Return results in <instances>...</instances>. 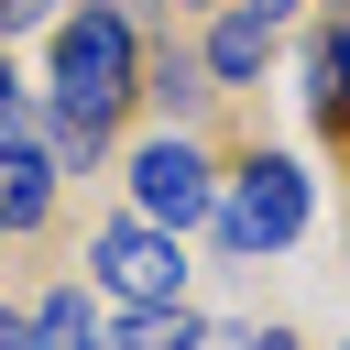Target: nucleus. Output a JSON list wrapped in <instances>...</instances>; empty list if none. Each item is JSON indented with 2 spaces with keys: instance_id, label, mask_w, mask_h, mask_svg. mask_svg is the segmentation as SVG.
<instances>
[{
  "instance_id": "9b49d317",
  "label": "nucleus",
  "mask_w": 350,
  "mask_h": 350,
  "mask_svg": "<svg viewBox=\"0 0 350 350\" xmlns=\"http://www.w3.org/2000/svg\"><path fill=\"white\" fill-rule=\"evenodd\" d=\"M0 350H33V317L22 306H0Z\"/></svg>"
},
{
  "instance_id": "7ed1b4c3",
  "label": "nucleus",
  "mask_w": 350,
  "mask_h": 350,
  "mask_svg": "<svg viewBox=\"0 0 350 350\" xmlns=\"http://www.w3.org/2000/svg\"><path fill=\"white\" fill-rule=\"evenodd\" d=\"M88 273H98V295H120V306H175V295H186V252H175V230H153V219H98V230H88Z\"/></svg>"
},
{
  "instance_id": "39448f33",
  "label": "nucleus",
  "mask_w": 350,
  "mask_h": 350,
  "mask_svg": "<svg viewBox=\"0 0 350 350\" xmlns=\"http://www.w3.org/2000/svg\"><path fill=\"white\" fill-rule=\"evenodd\" d=\"M262 55H273V11H252V0H241V11H230V22H219V33L197 44V66H208L219 88H241V77H262Z\"/></svg>"
},
{
  "instance_id": "20e7f679",
  "label": "nucleus",
  "mask_w": 350,
  "mask_h": 350,
  "mask_svg": "<svg viewBox=\"0 0 350 350\" xmlns=\"http://www.w3.org/2000/svg\"><path fill=\"white\" fill-rule=\"evenodd\" d=\"M208 208H219L208 153H197L186 131H153V142L131 153V219H153V230H197Z\"/></svg>"
},
{
  "instance_id": "f8f14e48",
  "label": "nucleus",
  "mask_w": 350,
  "mask_h": 350,
  "mask_svg": "<svg viewBox=\"0 0 350 350\" xmlns=\"http://www.w3.org/2000/svg\"><path fill=\"white\" fill-rule=\"evenodd\" d=\"M22 22H44V0H0V33H22Z\"/></svg>"
},
{
  "instance_id": "9d476101",
  "label": "nucleus",
  "mask_w": 350,
  "mask_h": 350,
  "mask_svg": "<svg viewBox=\"0 0 350 350\" xmlns=\"http://www.w3.org/2000/svg\"><path fill=\"white\" fill-rule=\"evenodd\" d=\"M22 131H33V98H22V77L0 66V142H22Z\"/></svg>"
},
{
  "instance_id": "0eeeda50",
  "label": "nucleus",
  "mask_w": 350,
  "mask_h": 350,
  "mask_svg": "<svg viewBox=\"0 0 350 350\" xmlns=\"http://www.w3.org/2000/svg\"><path fill=\"white\" fill-rule=\"evenodd\" d=\"M33 350H98V317H88V284H55L33 306Z\"/></svg>"
},
{
  "instance_id": "4468645a",
  "label": "nucleus",
  "mask_w": 350,
  "mask_h": 350,
  "mask_svg": "<svg viewBox=\"0 0 350 350\" xmlns=\"http://www.w3.org/2000/svg\"><path fill=\"white\" fill-rule=\"evenodd\" d=\"M241 350H295V339H284V328H262V339H241Z\"/></svg>"
},
{
  "instance_id": "ddd939ff",
  "label": "nucleus",
  "mask_w": 350,
  "mask_h": 350,
  "mask_svg": "<svg viewBox=\"0 0 350 350\" xmlns=\"http://www.w3.org/2000/svg\"><path fill=\"white\" fill-rule=\"evenodd\" d=\"M328 77H350V22H339V33H328Z\"/></svg>"
},
{
  "instance_id": "6e6552de",
  "label": "nucleus",
  "mask_w": 350,
  "mask_h": 350,
  "mask_svg": "<svg viewBox=\"0 0 350 350\" xmlns=\"http://www.w3.org/2000/svg\"><path fill=\"white\" fill-rule=\"evenodd\" d=\"M197 77H208V66H197V55H186V44H153V55H142V88H153V98H164V109H197V98H208V88H197Z\"/></svg>"
},
{
  "instance_id": "f03ea898",
  "label": "nucleus",
  "mask_w": 350,
  "mask_h": 350,
  "mask_svg": "<svg viewBox=\"0 0 350 350\" xmlns=\"http://www.w3.org/2000/svg\"><path fill=\"white\" fill-rule=\"evenodd\" d=\"M208 230H219V252H230V262H262V252H284V241L306 230V175H295L284 153H252V164H230V175H219V208H208Z\"/></svg>"
},
{
  "instance_id": "dca6fc26",
  "label": "nucleus",
  "mask_w": 350,
  "mask_h": 350,
  "mask_svg": "<svg viewBox=\"0 0 350 350\" xmlns=\"http://www.w3.org/2000/svg\"><path fill=\"white\" fill-rule=\"evenodd\" d=\"M252 11H273V22H284V11H295V0H252Z\"/></svg>"
},
{
  "instance_id": "f257e3e1",
  "label": "nucleus",
  "mask_w": 350,
  "mask_h": 350,
  "mask_svg": "<svg viewBox=\"0 0 350 350\" xmlns=\"http://www.w3.org/2000/svg\"><path fill=\"white\" fill-rule=\"evenodd\" d=\"M142 98V33L120 11H66L55 22V109H77L88 131H109Z\"/></svg>"
},
{
  "instance_id": "423d86ee",
  "label": "nucleus",
  "mask_w": 350,
  "mask_h": 350,
  "mask_svg": "<svg viewBox=\"0 0 350 350\" xmlns=\"http://www.w3.org/2000/svg\"><path fill=\"white\" fill-rule=\"evenodd\" d=\"M55 219V164L33 142H0V230H44Z\"/></svg>"
},
{
  "instance_id": "1a4fd4ad",
  "label": "nucleus",
  "mask_w": 350,
  "mask_h": 350,
  "mask_svg": "<svg viewBox=\"0 0 350 350\" xmlns=\"http://www.w3.org/2000/svg\"><path fill=\"white\" fill-rule=\"evenodd\" d=\"M120 350H208V328H197L186 306H131V328H120Z\"/></svg>"
},
{
  "instance_id": "2eb2a0df",
  "label": "nucleus",
  "mask_w": 350,
  "mask_h": 350,
  "mask_svg": "<svg viewBox=\"0 0 350 350\" xmlns=\"http://www.w3.org/2000/svg\"><path fill=\"white\" fill-rule=\"evenodd\" d=\"M88 11H120V22H131V11H142V0H88Z\"/></svg>"
}]
</instances>
